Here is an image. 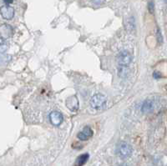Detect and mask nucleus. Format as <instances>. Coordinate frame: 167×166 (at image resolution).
Returning <instances> with one entry per match:
<instances>
[{"label":"nucleus","instance_id":"obj_6","mask_svg":"<svg viewBox=\"0 0 167 166\" xmlns=\"http://www.w3.org/2000/svg\"><path fill=\"white\" fill-rule=\"evenodd\" d=\"M1 15L3 19L10 20L14 15V9L9 5H4L1 8Z\"/></svg>","mask_w":167,"mask_h":166},{"label":"nucleus","instance_id":"obj_2","mask_svg":"<svg viewBox=\"0 0 167 166\" xmlns=\"http://www.w3.org/2000/svg\"><path fill=\"white\" fill-rule=\"evenodd\" d=\"M117 64L119 67H128L132 61V55L126 50H123L117 55Z\"/></svg>","mask_w":167,"mask_h":166},{"label":"nucleus","instance_id":"obj_1","mask_svg":"<svg viewBox=\"0 0 167 166\" xmlns=\"http://www.w3.org/2000/svg\"><path fill=\"white\" fill-rule=\"evenodd\" d=\"M133 152L132 147L125 142H120L116 148V153L121 159H127L130 156Z\"/></svg>","mask_w":167,"mask_h":166},{"label":"nucleus","instance_id":"obj_8","mask_svg":"<svg viewBox=\"0 0 167 166\" xmlns=\"http://www.w3.org/2000/svg\"><path fill=\"white\" fill-rule=\"evenodd\" d=\"M90 155L89 154H83L80 156L78 157L76 160H75V163H74V166H83L84 165L86 162L89 160Z\"/></svg>","mask_w":167,"mask_h":166},{"label":"nucleus","instance_id":"obj_16","mask_svg":"<svg viewBox=\"0 0 167 166\" xmlns=\"http://www.w3.org/2000/svg\"><path fill=\"white\" fill-rule=\"evenodd\" d=\"M3 1L6 4H10V3H12L13 2V0H3Z\"/></svg>","mask_w":167,"mask_h":166},{"label":"nucleus","instance_id":"obj_13","mask_svg":"<svg viewBox=\"0 0 167 166\" xmlns=\"http://www.w3.org/2000/svg\"><path fill=\"white\" fill-rule=\"evenodd\" d=\"M153 76H154L155 79H160V78H161V74L159 71H155L153 73Z\"/></svg>","mask_w":167,"mask_h":166},{"label":"nucleus","instance_id":"obj_15","mask_svg":"<svg viewBox=\"0 0 167 166\" xmlns=\"http://www.w3.org/2000/svg\"><path fill=\"white\" fill-rule=\"evenodd\" d=\"M92 2L94 3H95L97 5H99V4H101V3H103L105 2V0H92Z\"/></svg>","mask_w":167,"mask_h":166},{"label":"nucleus","instance_id":"obj_3","mask_svg":"<svg viewBox=\"0 0 167 166\" xmlns=\"http://www.w3.org/2000/svg\"><path fill=\"white\" fill-rule=\"evenodd\" d=\"M90 106L94 109H101L106 104L105 96L101 94H97L94 95L90 101Z\"/></svg>","mask_w":167,"mask_h":166},{"label":"nucleus","instance_id":"obj_14","mask_svg":"<svg viewBox=\"0 0 167 166\" xmlns=\"http://www.w3.org/2000/svg\"><path fill=\"white\" fill-rule=\"evenodd\" d=\"M148 8H149V11H150L151 13H153V12H154V3H152V2H151V3H149Z\"/></svg>","mask_w":167,"mask_h":166},{"label":"nucleus","instance_id":"obj_5","mask_svg":"<svg viewBox=\"0 0 167 166\" xmlns=\"http://www.w3.org/2000/svg\"><path fill=\"white\" fill-rule=\"evenodd\" d=\"M92 136H93V130H92V129L90 128V126H85L83 129V130L77 134V137L82 141L87 140H89Z\"/></svg>","mask_w":167,"mask_h":166},{"label":"nucleus","instance_id":"obj_18","mask_svg":"<svg viewBox=\"0 0 167 166\" xmlns=\"http://www.w3.org/2000/svg\"><path fill=\"white\" fill-rule=\"evenodd\" d=\"M121 166H126V165H121Z\"/></svg>","mask_w":167,"mask_h":166},{"label":"nucleus","instance_id":"obj_12","mask_svg":"<svg viewBox=\"0 0 167 166\" xmlns=\"http://www.w3.org/2000/svg\"><path fill=\"white\" fill-rule=\"evenodd\" d=\"M157 36H158V42H159L160 44H162V42H163V38H162V35H161V33L160 30H158Z\"/></svg>","mask_w":167,"mask_h":166},{"label":"nucleus","instance_id":"obj_7","mask_svg":"<svg viewBox=\"0 0 167 166\" xmlns=\"http://www.w3.org/2000/svg\"><path fill=\"white\" fill-rule=\"evenodd\" d=\"M66 105L71 111H76L79 108V102L75 96H72L68 98L66 100Z\"/></svg>","mask_w":167,"mask_h":166},{"label":"nucleus","instance_id":"obj_10","mask_svg":"<svg viewBox=\"0 0 167 166\" xmlns=\"http://www.w3.org/2000/svg\"><path fill=\"white\" fill-rule=\"evenodd\" d=\"M8 48V44H7L6 39H4L3 37L0 38V50H1V54H3L6 51Z\"/></svg>","mask_w":167,"mask_h":166},{"label":"nucleus","instance_id":"obj_17","mask_svg":"<svg viewBox=\"0 0 167 166\" xmlns=\"http://www.w3.org/2000/svg\"><path fill=\"white\" fill-rule=\"evenodd\" d=\"M165 3H167V0H165Z\"/></svg>","mask_w":167,"mask_h":166},{"label":"nucleus","instance_id":"obj_11","mask_svg":"<svg viewBox=\"0 0 167 166\" xmlns=\"http://www.w3.org/2000/svg\"><path fill=\"white\" fill-rule=\"evenodd\" d=\"M128 74H129V70H128V69H127V67H119V73H118V75H119V77H120V78L124 79V78H126V77H127Z\"/></svg>","mask_w":167,"mask_h":166},{"label":"nucleus","instance_id":"obj_4","mask_svg":"<svg viewBox=\"0 0 167 166\" xmlns=\"http://www.w3.org/2000/svg\"><path fill=\"white\" fill-rule=\"evenodd\" d=\"M49 120L53 125L59 126L62 124V122L64 120V117L61 113L58 111H53L49 114Z\"/></svg>","mask_w":167,"mask_h":166},{"label":"nucleus","instance_id":"obj_9","mask_svg":"<svg viewBox=\"0 0 167 166\" xmlns=\"http://www.w3.org/2000/svg\"><path fill=\"white\" fill-rule=\"evenodd\" d=\"M154 109V103L151 99L145 100L143 105L141 107V110L143 113H149L152 111V109Z\"/></svg>","mask_w":167,"mask_h":166}]
</instances>
